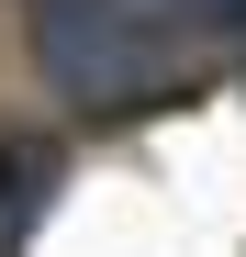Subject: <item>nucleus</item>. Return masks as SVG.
I'll return each mask as SVG.
<instances>
[{
  "instance_id": "f257e3e1",
  "label": "nucleus",
  "mask_w": 246,
  "mask_h": 257,
  "mask_svg": "<svg viewBox=\"0 0 246 257\" xmlns=\"http://www.w3.org/2000/svg\"><path fill=\"white\" fill-rule=\"evenodd\" d=\"M45 190H56V146H0V257L23 246V224H34Z\"/></svg>"
}]
</instances>
